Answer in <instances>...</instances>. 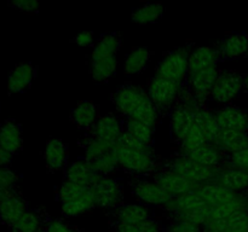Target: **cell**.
Returning a JSON list of instances; mask_svg holds the SVG:
<instances>
[{"instance_id":"44dd1931","label":"cell","mask_w":248,"mask_h":232,"mask_svg":"<svg viewBox=\"0 0 248 232\" xmlns=\"http://www.w3.org/2000/svg\"><path fill=\"white\" fill-rule=\"evenodd\" d=\"M68 145L61 139L47 140L44 149V160L50 172H58L68 166Z\"/></svg>"},{"instance_id":"7a4b0ae2","label":"cell","mask_w":248,"mask_h":232,"mask_svg":"<svg viewBox=\"0 0 248 232\" xmlns=\"http://www.w3.org/2000/svg\"><path fill=\"white\" fill-rule=\"evenodd\" d=\"M111 101L124 118H136L152 126H156L161 118V111L150 101L147 89L138 85H121L113 93Z\"/></svg>"},{"instance_id":"52a82bcc","label":"cell","mask_w":248,"mask_h":232,"mask_svg":"<svg viewBox=\"0 0 248 232\" xmlns=\"http://www.w3.org/2000/svg\"><path fill=\"white\" fill-rule=\"evenodd\" d=\"M244 89V75L236 70H220L210 94V101L216 102L220 105L232 104Z\"/></svg>"},{"instance_id":"2e32d148","label":"cell","mask_w":248,"mask_h":232,"mask_svg":"<svg viewBox=\"0 0 248 232\" xmlns=\"http://www.w3.org/2000/svg\"><path fill=\"white\" fill-rule=\"evenodd\" d=\"M87 133L99 139L115 144L124 133V120H121L113 113L101 115L91 130Z\"/></svg>"},{"instance_id":"7402d4cb","label":"cell","mask_w":248,"mask_h":232,"mask_svg":"<svg viewBox=\"0 0 248 232\" xmlns=\"http://www.w3.org/2000/svg\"><path fill=\"white\" fill-rule=\"evenodd\" d=\"M196 190L202 196V198L210 205V208L219 207V205L232 202L240 195V193L234 192V191L229 190V188H224L217 183L202 184V185L198 186Z\"/></svg>"},{"instance_id":"d4e9b609","label":"cell","mask_w":248,"mask_h":232,"mask_svg":"<svg viewBox=\"0 0 248 232\" xmlns=\"http://www.w3.org/2000/svg\"><path fill=\"white\" fill-rule=\"evenodd\" d=\"M0 146L11 155L18 152L23 146V134L19 123L6 120L0 127Z\"/></svg>"},{"instance_id":"7c38bea8","label":"cell","mask_w":248,"mask_h":232,"mask_svg":"<svg viewBox=\"0 0 248 232\" xmlns=\"http://www.w3.org/2000/svg\"><path fill=\"white\" fill-rule=\"evenodd\" d=\"M220 69L217 67L205 68V69L196 70V72H189L186 85L191 88V91L195 93L198 98L208 104L210 101V94L212 91L215 82L219 75Z\"/></svg>"},{"instance_id":"8fae6325","label":"cell","mask_w":248,"mask_h":232,"mask_svg":"<svg viewBox=\"0 0 248 232\" xmlns=\"http://www.w3.org/2000/svg\"><path fill=\"white\" fill-rule=\"evenodd\" d=\"M28 210V203L16 188L2 191L0 195V219L11 226Z\"/></svg>"},{"instance_id":"603a6c76","label":"cell","mask_w":248,"mask_h":232,"mask_svg":"<svg viewBox=\"0 0 248 232\" xmlns=\"http://www.w3.org/2000/svg\"><path fill=\"white\" fill-rule=\"evenodd\" d=\"M216 183L237 193H248V173L223 164Z\"/></svg>"},{"instance_id":"9a60e30c","label":"cell","mask_w":248,"mask_h":232,"mask_svg":"<svg viewBox=\"0 0 248 232\" xmlns=\"http://www.w3.org/2000/svg\"><path fill=\"white\" fill-rule=\"evenodd\" d=\"M195 120V113L186 106L177 104L169 113L170 134L171 139L179 145V143L186 138Z\"/></svg>"},{"instance_id":"681fc988","label":"cell","mask_w":248,"mask_h":232,"mask_svg":"<svg viewBox=\"0 0 248 232\" xmlns=\"http://www.w3.org/2000/svg\"><path fill=\"white\" fill-rule=\"evenodd\" d=\"M40 232H48V231H47V230H46V229H44V230H41Z\"/></svg>"},{"instance_id":"74e56055","label":"cell","mask_w":248,"mask_h":232,"mask_svg":"<svg viewBox=\"0 0 248 232\" xmlns=\"http://www.w3.org/2000/svg\"><path fill=\"white\" fill-rule=\"evenodd\" d=\"M115 232H165V226L155 218L137 225H115Z\"/></svg>"},{"instance_id":"4fadbf2b","label":"cell","mask_w":248,"mask_h":232,"mask_svg":"<svg viewBox=\"0 0 248 232\" xmlns=\"http://www.w3.org/2000/svg\"><path fill=\"white\" fill-rule=\"evenodd\" d=\"M215 114L222 130L248 133V113L240 106L228 104L215 110Z\"/></svg>"},{"instance_id":"4316f807","label":"cell","mask_w":248,"mask_h":232,"mask_svg":"<svg viewBox=\"0 0 248 232\" xmlns=\"http://www.w3.org/2000/svg\"><path fill=\"white\" fill-rule=\"evenodd\" d=\"M220 60L222 58L217 48L211 47V46H199V47L193 48L189 57V72L205 69V68L217 67Z\"/></svg>"},{"instance_id":"7dc6e473","label":"cell","mask_w":248,"mask_h":232,"mask_svg":"<svg viewBox=\"0 0 248 232\" xmlns=\"http://www.w3.org/2000/svg\"><path fill=\"white\" fill-rule=\"evenodd\" d=\"M12 156H14V155H11L10 152H7L6 150L2 149V147L0 146V167L9 166L12 161Z\"/></svg>"},{"instance_id":"30bf717a","label":"cell","mask_w":248,"mask_h":232,"mask_svg":"<svg viewBox=\"0 0 248 232\" xmlns=\"http://www.w3.org/2000/svg\"><path fill=\"white\" fill-rule=\"evenodd\" d=\"M171 197H179L186 193L191 192L198 186L186 179L184 176L179 175L176 172L167 169L165 167H160L152 176Z\"/></svg>"},{"instance_id":"f1b7e54d","label":"cell","mask_w":248,"mask_h":232,"mask_svg":"<svg viewBox=\"0 0 248 232\" xmlns=\"http://www.w3.org/2000/svg\"><path fill=\"white\" fill-rule=\"evenodd\" d=\"M47 221L45 213L38 209H28L10 226V232H40L45 229Z\"/></svg>"},{"instance_id":"ffe728a7","label":"cell","mask_w":248,"mask_h":232,"mask_svg":"<svg viewBox=\"0 0 248 232\" xmlns=\"http://www.w3.org/2000/svg\"><path fill=\"white\" fill-rule=\"evenodd\" d=\"M99 117L101 115H99L98 105L89 99L80 101L70 113V118H72L73 123L78 128L87 130V132L91 130V128L93 127Z\"/></svg>"},{"instance_id":"484cf974","label":"cell","mask_w":248,"mask_h":232,"mask_svg":"<svg viewBox=\"0 0 248 232\" xmlns=\"http://www.w3.org/2000/svg\"><path fill=\"white\" fill-rule=\"evenodd\" d=\"M186 156L190 157L199 164H202L206 167H212V168H218L224 164L225 156L224 152L219 149L216 144H211V143H206V144L201 145L198 149L193 150L189 152Z\"/></svg>"},{"instance_id":"836d02e7","label":"cell","mask_w":248,"mask_h":232,"mask_svg":"<svg viewBox=\"0 0 248 232\" xmlns=\"http://www.w3.org/2000/svg\"><path fill=\"white\" fill-rule=\"evenodd\" d=\"M165 12L164 5L160 2H145L140 6L133 9L131 14V19L136 24L145 26L159 21Z\"/></svg>"},{"instance_id":"e575fe53","label":"cell","mask_w":248,"mask_h":232,"mask_svg":"<svg viewBox=\"0 0 248 232\" xmlns=\"http://www.w3.org/2000/svg\"><path fill=\"white\" fill-rule=\"evenodd\" d=\"M114 145L115 144H113V143L99 139V138L93 137L90 133H87V135H85L81 139V147L82 151H84L82 157L91 162L92 160L102 156L106 152L111 151L114 149Z\"/></svg>"},{"instance_id":"bcb514c9","label":"cell","mask_w":248,"mask_h":232,"mask_svg":"<svg viewBox=\"0 0 248 232\" xmlns=\"http://www.w3.org/2000/svg\"><path fill=\"white\" fill-rule=\"evenodd\" d=\"M74 43H77L79 46L82 47H89L92 46L94 43V36L93 33L90 30H82L79 34L74 36Z\"/></svg>"},{"instance_id":"f5cc1de1","label":"cell","mask_w":248,"mask_h":232,"mask_svg":"<svg viewBox=\"0 0 248 232\" xmlns=\"http://www.w3.org/2000/svg\"><path fill=\"white\" fill-rule=\"evenodd\" d=\"M247 19H248V16H247Z\"/></svg>"},{"instance_id":"f6af8a7d","label":"cell","mask_w":248,"mask_h":232,"mask_svg":"<svg viewBox=\"0 0 248 232\" xmlns=\"http://www.w3.org/2000/svg\"><path fill=\"white\" fill-rule=\"evenodd\" d=\"M45 229L48 232H79L75 227L61 219H51L46 224Z\"/></svg>"},{"instance_id":"277c9868","label":"cell","mask_w":248,"mask_h":232,"mask_svg":"<svg viewBox=\"0 0 248 232\" xmlns=\"http://www.w3.org/2000/svg\"><path fill=\"white\" fill-rule=\"evenodd\" d=\"M161 166L176 172L179 175L184 176L189 181L195 184L196 186H200L202 184L207 183H216L220 169V167L212 168V167H206L202 166V164H199L198 162L191 160L190 157L178 154V152L170 157V159L165 160Z\"/></svg>"},{"instance_id":"d6a6232c","label":"cell","mask_w":248,"mask_h":232,"mask_svg":"<svg viewBox=\"0 0 248 232\" xmlns=\"http://www.w3.org/2000/svg\"><path fill=\"white\" fill-rule=\"evenodd\" d=\"M124 132L143 144L154 145L155 126L136 118H124Z\"/></svg>"},{"instance_id":"d6986e66","label":"cell","mask_w":248,"mask_h":232,"mask_svg":"<svg viewBox=\"0 0 248 232\" xmlns=\"http://www.w3.org/2000/svg\"><path fill=\"white\" fill-rule=\"evenodd\" d=\"M36 75V68L31 62H22L11 70L7 79L9 93H21L28 89Z\"/></svg>"},{"instance_id":"cb8c5ba5","label":"cell","mask_w":248,"mask_h":232,"mask_svg":"<svg viewBox=\"0 0 248 232\" xmlns=\"http://www.w3.org/2000/svg\"><path fill=\"white\" fill-rule=\"evenodd\" d=\"M118 69V56L91 55L90 74L96 82H107L113 77Z\"/></svg>"},{"instance_id":"6da1fadb","label":"cell","mask_w":248,"mask_h":232,"mask_svg":"<svg viewBox=\"0 0 248 232\" xmlns=\"http://www.w3.org/2000/svg\"><path fill=\"white\" fill-rule=\"evenodd\" d=\"M118 159L120 169L138 176H153V174L161 167L154 145H147L124 132L113 149Z\"/></svg>"},{"instance_id":"5b68a950","label":"cell","mask_w":248,"mask_h":232,"mask_svg":"<svg viewBox=\"0 0 248 232\" xmlns=\"http://www.w3.org/2000/svg\"><path fill=\"white\" fill-rule=\"evenodd\" d=\"M193 51L190 45H184L169 51L162 56L155 74L167 80L183 85L189 72V57Z\"/></svg>"},{"instance_id":"83f0119b","label":"cell","mask_w":248,"mask_h":232,"mask_svg":"<svg viewBox=\"0 0 248 232\" xmlns=\"http://www.w3.org/2000/svg\"><path fill=\"white\" fill-rule=\"evenodd\" d=\"M152 59V51L144 46L133 47L126 55L124 60L123 72L125 75H138L145 70Z\"/></svg>"},{"instance_id":"5bb4252c","label":"cell","mask_w":248,"mask_h":232,"mask_svg":"<svg viewBox=\"0 0 248 232\" xmlns=\"http://www.w3.org/2000/svg\"><path fill=\"white\" fill-rule=\"evenodd\" d=\"M115 225H137L154 218L152 207L140 202L123 203L111 213Z\"/></svg>"},{"instance_id":"60d3db41","label":"cell","mask_w":248,"mask_h":232,"mask_svg":"<svg viewBox=\"0 0 248 232\" xmlns=\"http://www.w3.org/2000/svg\"><path fill=\"white\" fill-rule=\"evenodd\" d=\"M18 179V174L15 171H12L9 166L0 167V191H7L16 188Z\"/></svg>"},{"instance_id":"9c48e42d","label":"cell","mask_w":248,"mask_h":232,"mask_svg":"<svg viewBox=\"0 0 248 232\" xmlns=\"http://www.w3.org/2000/svg\"><path fill=\"white\" fill-rule=\"evenodd\" d=\"M131 193L137 198V202L148 207H164L171 196L152 178V176H138L130 183Z\"/></svg>"},{"instance_id":"816d5d0a","label":"cell","mask_w":248,"mask_h":232,"mask_svg":"<svg viewBox=\"0 0 248 232\" xmlns=\"http://www.w3.org/2000/svg\"><path fill=\"white\" fill-rule=\"evenodd\" d=\"M1 192H2V191H0V195H1Z\"/></svg>"},{"instance_id":"e0dca14e","label":"cell","mask_w":248,"mask_h":232,"mask_svg":"<svg viewBox=\"0 0 248 232\" xmlns=\"http://www.w3.org/2000/svg\"><path fill=\"white\" fill-rule=\"evenodd\" d=\"M99 176L101 175L94 171L90 161L85 160L84 157H80V159L68 163L64 169V180L72 181V183L81 186L92 188L99 179Z\"/></svg>"},{"instance_id":"1f68e13d","label":"cell","mask_w":248,"mask_h":232,"mask_svg":"<svg viewBox=\"0 0 248 232\" xmlns=\"http://www.w3.org/2000/svg\"><path fill=\"white\" fill-rule=\"evenodd\" d=\"M61 205H62V214L67 218H75L89 213L90 210L96 208L93 190L92 188H89L81 196Z\"/></svg>"},{"instance_id":"8d00e7d4","label":"cell","mask_w":248,"mask_h":232,"mask_svg":"<svg viewBox=\"0 0 248 232\" xmlns=\"http://www.w3.org/2000/svg\"><path fill=\"white\" fill-rule=\"evenodd\" d=\"M90 163H91V166L93 167L94 171H96L101 176L113 175L118 169H120L118 159H116L113 150L106 152V154L97 157V159L92 160Z\"/></svg>"},{"instance_id":"4dcf8cb0","label":"cell","mask_w":248,"mask_h":232,"mask_svg":"<svg viewBox=\"0 0 248 232\" xmlns=\"http://www.w3.org/2000/svg\"><path fill=\"white\" fill-rule=\"evenodd\" d=\"M216 145L225 154V156L248 147V133L235 130H220Z\"/></svg>"},{"instance_id":"d590c367","label":"cell","mask_w":248,"mask_h":232,"mask_svg":"<svg viewBox=\"0 0 248 232\" xmlns=\"http://www.w3.org/2000/svg\"><path fill=\"white\" fill-rule=\"evenodd\" d=\"M121 47V38L118 33H107L94 44L91 55L96 56H118Z\"/></svg>"},{"instance_id":"7bdbcfd3","label":"cell","mask_w":248,"mask_h":232,"mask_svg":"<svg viewBox=\"0 0 248 232\" xmlns=\"http://www.w3.org/2000/svg\"><path fill=\"white\" fill-rule=\"evenodd\" d=\"M165 232H202V227L181 219H170Z\"/></svg>"},{"instance_id":"b9f144b4","label":"cell","mask_w":248,"mask_h":232,"mask_svg":"<svg viewBox=\"0 0 248 232\" xmlns=\"http://www.w3.org/2000/svg\"><path fill=\"white\" fill-rule=\"evenodd\" d=\"M224 164L248 173V147L244 150H240L237 152H234L232 155H228Z\"/></svg>"},{"instance_id":"f907efd6","label":"cell","mask_w":248,"mask_h":232,"mask_svg":"<svg viewBox=\"0 0 248 232\" xmlns=\"http://www.w3.org/2000/svg\"><path fill=\"white\" fill-rule=\"evenodd\" d=\"M246 57H247V58H248V51H247V56H246Z\"/></svg>"},{"instance_id":"c3c4849f","label":"cell","mask_w":248,"mask_h":232,"mask_svg":"<svg viewBox=\"0 0 248 232\" xmlns=\"http://www.w3.org/2000/svg\"><path fill=\"white\" fill-rule=\"evenodd\" d=\"M244 91L248 93V72L244 75Z\"/></svg>"},{"instance_id":"ee69618b","label":"cell","mask_w":248,"mask_h":232,"mask_svg":"<svg viewBox=\"0 0 248 232\" xmlns=\"http://www.w3.org/2000/svg\"><path fill=\"white\" fill-rule=\"evenodd\" d=\"M10 6L26 14H35L40 9V4L36 0H15L10 2Z\"/></svg>"},{"instance_id":"8992f818","label":"cell","mask_w":248,"mask_h":232,"mask_svg":"<svg viewBox=\"0 0 248 232\" xmlns=\"http://www.w3.org/2000/svg\"><path fill=\"white\" fill-rule=\"evenodd\" d=\"M184 85V84H183ZM183 85L167 80L155 74L148 81L147 93L161 114L171 111L178 104V97Z\"/></svg>"},{"instance_id":"ac0fdd59","label":"cell","mask_w":248,"mask_h":232,"mask_svg":"<svg viewBox=\"0 0 248 232\" xmlns=\"http://www.w3.org/2000/svg\"><path fill=\"white\" fill-rule=\"evenodd\" d=\"M217 51L222 59L232 60L247 56L248 34L245 31L229 33L218 43Z\"/></svg>"},{"instance_id":"f35d334b","label":"cell","mask_w":248,"mask_h":232,"mask_svg":"<svg viewBox=\"0 0 248 232\" xmlns=\"http://www.w3.org/2000/svg\"><path fill=\"white\" fill-rule=\"evenodd\" d=\"M87 188H89V186H81L75 183H72V181L63 180V183L61 184L57 191L58 201L61 202V204L70 202V201L81 196Z\"/></svg>"},{"instance_id":"3957f363","label":"cell","mask_w":248,"mask_h":232,"mask_svg":"<svg viewBox=\"0 0 248 232\" xmlns=\"http://www.w3.org/2000/svg\"><path fill=\"white\" fill-rule=\"evenodd\" d=\"M169 219H181L203 227L210 220L211 208L199 191L194 190L179 197H171L162 207Z\"/></svg>"},{"instance_id":"f546056e","label":"cell","mask_w":248,"mask_h":232,"mask_svg":"<svg viewBox=\"0 0 248 232\" xmlns=\"http://www.w3.org/2000/svg\"><path fill=\"white\" fill-rule=\"evenodd\" d=\"M194 122L203 130L208 143L216 144L222 130H220L219 125H218L215 111L211 110L210 106H205V108L200 109V110L195 113Z\"/></svg>"},{"instance_id":"ba28073f","label":"cell","mask_w":248,"mask_h":232,"mask_svg":"<svg viewBox=\"0 0 248 232\" xmlns=\"http://www.w3.org/2000/svg\"><path fill=\"white\" fill-rule=\"evenodd\" d=\"M92 190L97 208L114 210L124 203L123 184L116 176H99Z\"/></svg>"},{"instance_id":"ab89813d","label":"cell","mask_w":248,"mask_h":232,"mask_svg":"<svg viewBox=\"0 0 248 232\" xmlns=\"http://www.w3.org/2000/svg\"><path fill=\"white\" fill-rule=\"evenodd\" d=\"M223 232H248V212H239L228 219Z\"/></svg>"}]
</instances>
